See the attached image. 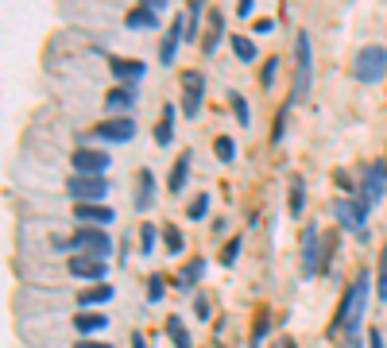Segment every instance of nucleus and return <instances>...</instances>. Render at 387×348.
Masks as SVG:
<instances>
[{
	"mask_svg": "<svg viewBox=\"0 0 387 348\" xmlns=\"http://www.w3.org/2000/svg\"><path fill=\"white\" fill-rule=\"evenodd\" d=\"M175 105H163V120L159 124H155V143H159V147H167L170 140H175Z\"/></svg>",
	"mask_w": 387,
	"mask_h": 348,
	"instance_id": "412c9836",
	"label": "nucleus"
},
{
	"mask_svg": "<svg viewBox=\"0 0 387 348\" xmlns=\"http://www.w3.org/2000/svg\"><path fill=\"white\" fill-rule=\"evenodd\" d=\"M66 271L74 275V279H89V282H101L105 275H109V263L97 256H70Z\"/></svg>",
	"mask_w": 387,
	"mask_h": 348,
	"instance_id": "1a4fd4ad",
	"label": "nucleus"
},
{
	"mask_svg": "<svg viewBox=\"0 0 387 348\" xmlns=\"http://www.w3.org/2000/svg\"><path fill=\"white\" fill-rule=\"evenodd\" d=\"M310 82H314V50H310V35L298 31L295 35V85H291V101L302 105L310 97Z\"/></svg>",
	"mask_w": 387,
	"mask_h": 348,
	"instance_id": "f03ea898",
	"label": "nucleus"
},
{
	"mask_svg": "<svg viewBox=\"0 0 387 348\" xmlns=\"http://www.w3.org/2000/svg\"><path fill=\"white\" fill-rule=\"evenodd\" d=\"M283 348H298V345H295V340H283Z\"/></svg>",
	"mask_w": 387,
	"mask_h": 348,
	"instance_id": "de8ad7c7",
	"label": "nucleus"
},
{
	"mask_svg": "<svg viewBox=\"0 0 387 348\" xmlns=\"http://www.w3.org/2000/svg\"><path fill=\"white\" fill-rule=\"evenodd\" d=\"M105 190H109V182H105V174H74L66 182V194L82 205V201H97L105 198Z\"/></svg>",
	"mask_w": 387,
	"mask_h": 348,
	"instance_id": "423d86ee",
	"label": "nucleus"
},
{
	"mask_svg": "<svg viewBox=\"0 0 387 348\" xmlns=\"http://www.w3.org/2000/svg\"><path fill=\"white\" fill-rule=\"evenodd\" d=\"M268 329H271V317H268V310H260V314H256V325H252V348H260Z\"/></svg>",
	"mask_w": 387,
	"mask_h": 348,
	"instance_id": "7c9ffc66",
	"label": "nucleus"
},
{
	"mask_svg": "<svg viewBox=\"0 0 387 348\" xmlns=\"http://www.w3.org/2000/svg\"><path fill=\"white\" fill-rule=\"evenodd\" d=\"M109 298H112V287H109V282H97V287H89V290H82V294H78V306L93 310V306H105Z\"/></svg>",
	"mask_w": 387,
	"mask_h": 348,
	"instance_id": "6ab92c4d",
	"label": "nucleus"
},
{
	"mask_svg": "<svg viewBox=\"0 0 387 348\" xmlns=\"http://www.w3.org/2000/svg\"><path fill=\"white\" fill-rule=\"evenodd\" d=\"M59 248H74L78 256H97L105 259L112 252V240H109V232L105 229H89V224H82V229L70 236V240H59Z\"/></svg>",
	"mask_w": 387,
	"mask_h": 348,
	"instance_id": "20e7f679",
	"label": "nucleus"
},
{
	"mask_svg": "<svg viewBox=\"0 0 387 348\" xmlns=\"http://www.w3.org/2000/svg\"><path fill=\"white\" fill-rule=\"evenodd\" d=\"M236 256H240V240L233 236V240L225 244V252H221V263H225V267H233V263H236Z\"/></svg>",
	"mask_w": 387,
	"mask_h": 348,
	"instance_id": "4c0bfd02",
	"label": "nucleus"
},
{
	"mask_svg": "<svg viewBox=\"0 0 387 348\" xmlns=\"http://www.w3.org/2000/svg\"><path fill=\"white\" fill-rule=\"evenodd\" d=\"M368 348H384V333L379 329H368Z\"/></svg>",
	"mask_w": 387,
	"mask_h": 348,
	"instance_id": "a19ab883",
	"label": "nucleus"
},
{
	"mask_svg": "<svg viewBox=\"0 0 387 348\" xmlns=\"http://www.w3.org/2000/svg\"><path fill=\"white\" fill-rule=\"evenodd\" d=\"M252 8H256V0H240V4H236V16H252Z\"/></svg>",
	"mask_w": 387,
	"mask_h": 348,
	"instance_id": "79ce46f5",
	"label": "nucleus"
},
{
	"mask_svg": "<svg viewBox=\"0 0 387 348\" xmlns=\"http://www.w3.org/2000/svg\"><path fill=\"white\" fill-rule=\"evenodd\" d=\"M109 70H112V74H117L124 85H136V82L143 78V70H147V66H143L140 58H109Z\"/></svg>",
	"mask_w": 387,
	"mask_h": 348,
	"instance_id": "dca6fc26",
	"label": "nucleus"
},
{
	"mask_svg": "<svg viewBox=\"0 0 387 348\" xmlns=\"http://www.w3.org/2000/svg\"><path fill=\"white\" fill-rule=\"evenodd\" d=\"M202 97H205V78L198 70H182V113L198 116L202 113Z\"/></svg>",
	"mask_w": 387,
	"mask_h": 348,
	"instance_id": "0eeeda50",
	"label": "nucleus"
},
{
	"mask_svg": "<svg viewBox=\"0 0 387 348\" xmlns=\"http://www.w3.org/2000/svg\"><path fill=\"white\" fill-rule=\"evenodd\" d=\"M105 105H109V113L112 108H132L136 105V85H117V89H109Z\"/></svg>",
	"mask_w": 387,
	"mask_h": 348,
	"instance_id": "5701e85b",
	"label": "nucleus"
},
{
	"mask_svg": "<svg viewBox=\"0 0 387 348\" xmlns=\"http://www.w3.org/2000/svg\"><path fill=\"white\" fill-rule=\"evenodd\" d=\"M205 213H210V194L202 190V194H198V198L190 201V205H186V217H190V221H202Z\"/></svg>",
	"mask_w": 387,
	"mask_h": 348,
	"instance_id": "c756f323",
	"label": "nucleus"
},
{
	"mask_svg": "<svg viewBox=\"0 0 387 348\" xmlns=\"http://www.w3.org/2000/svg\"><path fill=\"white\" fill-rule=\"evenodd\" d=\"M291 105H295V101L286 97V105L275 113V128H271V143H283V136H286V113H291Z\"/></svg>",
	"mask_w": 387,
	"mask_h": 348,
	"instance_id": "cd10ccee",
	"label": "nucleus"
},
{
	"mask_svg": "<svg viewBox=\"0 0 387 348\" xmlns=\"http://www.w3.org/2000/svg\"><path fill=\"white\" fill-rule=\"evenodd\" d=\"M198 20H202V4L194 0L190 8H186V39H198Z\"/></svg>",
	"mask_w": 387,
	"mask_h": 348,
	"instance_id": "2f4dec72",
	"label": "nucleus"
},
{
	"mask_svg": "<svg viewBox=\"0 0 387 348\" xmlns=\"http://www.w3.org/2000/svg\"><path fill=\"white\" fill-rule=\"evenodd\" d=\"M353 78L356 82H364V85H376V82H384L387 78V50L384 47H360L356 50V58H353Z\"/></svg>",
	"mask_w": 387,
	"mask_h": 348,
	"instance_id": "7ed1b4c3",
	"label": "nucleus"
},
{
	"mask_svg": "<svg viewBox=\"0 0 387 348\" xmlns=\"http://www.w3.org/2000/svg\"><path fill=\"white\" fill-rule=\"evenodd\" d=\"M136 213H147V209L155 205V174L143 166L140 174H136Z\"/></svg>",
	"mask_w": 387,
	"mask_h": 348,
	"instance_id": "ddd939ff",
	"label": "nucleus"
},
{
	"mask_svg": "<svg viewBox=\"0 0 387 348\" xmlns=\"http://www.w3.org/2000/svg\"><path fill=\"white\" fill-rule=\"evenodd\" d=\"M74 217H78V221H85L89 229H101V224L117 221V213H112L109 205H97V201H82V205H74Z\"/></svg>",
	"mask_w": 387,
	"mask_h": 348,
	"instance_id": "f8f14e48",
	"label": "nucleus"
},
{
	"mask_svg": "<svg viewBox=\"0 0 387 348\" xmlns=\"http://www.w3.org/2000/svg\"><path fill=\"white\" fill-rule=\"evenodd\" d=\"M202 275H205V259H202V256H194L190 263H182V271L175 275V282H178V290H194Z\"/></svg>",
	"mask_w": 387,
	"mask_h": 348,
	"instance_id": "a211bd4d",
	"label": "nucleus"
},
{
	"mask_svg": "<svg viewBox=\"0 0 387 348\" xmlns=\"http://www.w3.org/2000/svg\"><path fill=\"white\" fill-rule=\"evenodd\" d=\"M163 290H167V287H163V275H152V279H147V298L159 302V298H163Z\"/></svg>",
	"mask_w": 387,
	"mask_h": 348,
	"instance_id": "58836bf2",
	"label": "nucleus"
},
{
	"mask_svg": "<svg viewBox=\"0 0 387 348\" xmlns=\"http://www.w3.org/2000/svg\"><path fill=\"white\" fill-rule=\"evenodd\" d=\"M384 186H387L384 171H379V166H368V171H364V182L356 186V194H360V198L368 201V205H376V201L384 198Z\"/></svg>",
	"mask_w": 387,
	"mask_h": 348,
	"instance_id": "4468645a",
	"label": "nucleus"
},
{
	"mask_svg": "<svg viewBox=\"0 0 387 348\" xmlns=\"http://www.w3.org/2000/svg\"><path fill=\"white\" fill-rule=\"evenodd\" d=\"M70 163H74V174H105L109 171V155L93 151V147H78Z\"/></svg>",
	"mask_w": 387,
	"mask_h": 348,
	"instance_id": "9b49d317",
	"label": "nucleus"
},
{
	"mask_svg": "<svg viewBox=\"0 0 387 348\" xmlns=\"http://www.w3.org/2000/svg\"><path fill=\"white\" fill-rule=\"evenodd\" d=\"M163 240H167V252H182V229H175V224H167L163 229Z\"/></svg>",
	"mask_w": 387,
	"mask_h": 348,
	"instance_id": "72a5a7b5",
	"label": "nucleus"
},
{
	"mask_svg": "<svg viewBox=\"0 0 387 348\" xmlns=\"http://www.w3.org/2000/svg\"><path fill=\"white\" fill-rule=\"evenodd\" d=\"M155 252V229L152 224H143V232H140V256H152Z\"/></svg>",
	"mask_w": 387,
	"mask_h": 348,
	"instance_id": "c9c22d12",
	"label": "nucleus"
},
{
	"mask_svg": "<svg viewBox=\"0 0 387 348\" xmlns=\"http://www.w3.org/2000/svg\"><path fill=\"white\" fill-rule=\"evenodd\" d=\"M194 314L205 321V317H210V302H205V298H194Z\"/></svg>",
	"mask_w": 387,
	"mask_h": 348,
	"instance_id": "ea45409f",
	"label": "nucleus"
},
{
	"mask_svg": "<svg viewBox=\"0 0 387 348\" xmlns=\"http://www.w3.org/2000/svg\"><path fill=\"white\" fill-rule=\"evenodd\" d=\"M302 275L310 279V275H318L321 271V256H326V248L318 244V224H306L302 229Z\"/></svg>",
	"mask_w": 387,
	"mask_h": 348,
	"instance_id": "6e6552de",
	"label": "nucleus"
},
{
	"mask_svg": "<svg viewBox=\"0 0 387 348\" xmlns=\"http://www.w3.org/2000/svg\"><path fill=\"white\" fill-rule=\"evenodd\" d=\"M105 325H109V314H74L78 333H101Z\"/></svg>",
	"mask_w": 387,
	"mask_h": 348,
	"instance_id": "393cba45",
	"label": "nucleus"
},
{
	"mask_svg": "<svg viewBox=\"0 0 387 348\" xmlns=\"http://www.w3.org/2000/svg\"><path fill=\"white\" fill-rule=\"evenodd\" d=\"M190 159H194L190 151L175 159V171H170V182H167V190H170V194H178V190L186 186V178H190Z\"/></svg>",
	"mask_w": 387,
	"mask_h": 348,
	"instance_id": "4be33fe9",
	"label": "nucleus"
},
{
	"mask_svg": "<svg viewBox=\"0 0 387 348\" xmlns=\"http://www.w3.org/2000/svg\"><path fill=\"white\" fill-rule=\"evenodd\" d=\"M74 348H112V345H101V340H78Z\"/></svg>",
	"mask_w": 387,
	"mask_h": 348,
	"instance_id": "c03bdc74",
	"label": "nucleus"
},
{
	"mask_svg": "<svg viewBox=\"0 0 387 348\" xmlns=\"http://www.w3.org/2000/svg\"><path fill=\"white\" fill-rule=\"evenodd\" d=\"M368 287H372V275L368 271H356V279L349 282L345 294H341V306H337L333 325H329L333 333H345V337H349L345 348H360V345H356V325H360L364 306H368Z\"/></svg>",
	"mask_w": 387,
	"mask_h": 348,
	"instance_id": "f257e3e1",
	"label": "nucleus"
},
{
	"mask_svg": "<svg viewBox=\"0 0 387 348\" xmlns=\"http://www.w3.org/2000/svg\"><path fill=\"white\" fill-rule=\"evenodd\" d=\"M124 24L132 27V31H136V27H159V12H155L152 4H140V8H132L124 16Z\"/></svg>",
	"mask_w": 387,
	"mask_h": 348,
	"instance_id": "aec40b11",
	"label": "nucleus"
},
{
	"mask_svg": "<svg viewBox=\"0 0 387 348\" xmlns=\"http://www.w3.org/2000/svg\"><path fill=\"white\" fill-rule=\"evenodd\" d=\"M213 151H217L221 163H233V159H236V143H233V136H217V140H213Z\"/></svg>",
	"mask_w": 387,
	"mask_h": 348,
	"instance_id": "c85d7f7f",
	"label": "nucleus"
},
{
	"mask_svg": "<svg viewBox=\"0 0 387 348\" xmlns=\"http://www.w3.org/2000/svg\"><path fill=\"white\" fill-rule=\"evenodd\" d=\"M368 201L360 198V194H349V198H341L333 205V213H337V221H341V229L345 232H364V221H368Z\"/></svg>",
	"mask_w": 387,
	"mask_h": 348,
	"instance_id": "39448f33",
	"label": "nucleus"
},
{
	"mask_svg": "<svg viewBox=\"0 0 387 348\" xmlns=\"http://www.w3.org/2000/svg\"><path fill=\"white\" fill-rule=\"evenodd\" d=\"M205 16H210V31H205L202 50H205V55H213V50L221 47V39H225V12H221V8H210Z\"/></svg>",
	"mask_w": 387,
	"mask_h": 348,
	"instance_id": "f3484780",
	"label": "nucleus"
},
{
	"mask_svg": "<svg viewBox=\"0 0 387 348\" xmlns=\"http://www.w3.org/2000/svg\"><path fill=\"white\" fill-rule=\"evenodd\" d=\"M186 39V20H170V31L163 35V43H159V62L163 66H170L175 62V50H178V43Z\"/></svg>",
	"mask_w": 387,
	"mask_h": 348,
	"instance_id": "2eb2a0df",
	"label": "nucleus"
},
{
	"mask_svg": "<svg viewBox=\"0 0 387 348\" xmlns=\"http://www.w3.org/2000/svg\"><path fill=\"white\" fill-rule=\"evenodd\" d=\"M275 70H279V58H268V62H263V70H260V85H263V89H271V82H275Z\"/></svg>",
	"mask_w": 387,
	"mask_h": 348,
	"instance_id": "e433bc0d",
	"label": "nucleus"
},
{
	"mask_svg": "<svg viewBox=\"0 0 387 348\" xmlns=\"http://www.w3.org/2000/svg\"><path fill=\"white\" fill-rule=\"evenodd\" d=\"M376 166H379V171H384V178H387V155H384V159H379V163H376Z\"/></svg>",
	"mask_w": 387,
	"mask_h": 348,
	"instance_id": "49530a36",
	"label": "nucleus"
},
{
	"mask_svg": "<svg viewBox=\"0 0 387 348\" xmlns=\"http://www.w3.org/2000/svg\"><path fill=\"white\" fill-rule=\"evenodd\" d=\"M233 50L240 62H256V43L248 39V35H233Z\"/></svg>",
	"mask_w": 387,
	"mask_h": 348,
	"instance_id": "bb28decb",
	"label": "nucleus"
},
{
	"mask_svg": "<svg viewBox=\"0 0 387 348\" xmlns=\"http://www.w3.org/2000/svg\"><path fill=\"white\" fill-rule=\"evenodd\" d=\"M167 337L175 340V348H194V340H190V333H186V325H182V317H178V314L167 317Z\"/></svg>",
	"mask_w": 387,
	"mask_h": 348,
	"instance_id": "a878e982",
	"label": "nucleus"
},
{
	"mask_svg": "<svg viewBox=\"0 0 387 348\" xmlns=\"http://www.w3.org/2000/svg\"><path fill=\"white\" fill-rule=\"evenodd\" d=\"M93 136H97V140H109V143H128L136 136V124L128 116H109L105 124L93 128Z\"/></svg>",
	"mask_w": 387,
	"mask_h": 348,
	"instance_id": "9d476101",
	"label": "nucleus"
},
{
	"mask_svg": "<svg viewBox=\"0 0 387 348\" xmlns=\"http://www.w3.org/2000/svg\"><path fill=\"white\" fill-rule=\"evenodd\" d=\"M286 209H291V217H298V213H302V209H306V182H302V178H298V174H295V178H291V194H286Z\"/></svg>",
	"mask_w": 387,
	"mask_h": 348,
	"instance_id": "b1692460",
	"label": "nucleus"
},
{
	"mask_svg": "<svg viewBox=\"0 0 387 348\" xmlns=\"http://www.w3.org/2000/svg\"><path fill=\"white\" fill-rule=\"evenodd\" d=\"M271 27H275V24H271V20H256V35H268Z\"/></svg>",
	"mask_w": 387,
	"mask_h": 348,
	"instance_id": "37998d69",
	"label": "nucleus"
},
{
	"mask_svg": "<svg viewBox=\"0 0 387 348\" xmlns=\"http://www.w3.org/2000/svg\"><path fill=\"white\" fill-rule=\"evenodd\" d=\"M233 108H236V120H240V128L252 124V113H248V101L240 97V93H233Z\"/></svg>",
	"mask_w": 387,
	"mask_h": 348,
	"instance_id": "f704fd0d",
	"label": "nucleus"
},
{
	"mask_svg": "<svg viewBox=\"0 0 387 348\" xmlns=\"http://www.w3.org/2000/svg\"><path fill=\"white\" fill-rule=\"evenodd\" d=\"M376 294H379V302H387V248H384V256H379V271H376Z\"/></svg>",
	"mask_w": 387,
	"mask_h": 348,
	"instance_id": "473e14b6",
	"label": "nucleus"
},
{
	"mask_svg": "<svg viewBox=\"0 0 387 348\" xmlns=\"http://www.w3.org/2000/svg\"><path fill=\"white\" fill-rule=\"evenodd\" d=\"M132 348H147V340H143L140 333H132Z\"/></svg>",
	"mask_w": 387,
	"mask_h": 348,
	"instance_id": "a18cd8bd",
	"label": "nucleus"
}]
</instances>
